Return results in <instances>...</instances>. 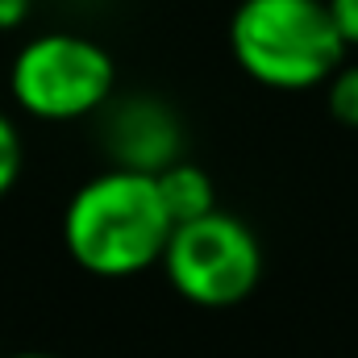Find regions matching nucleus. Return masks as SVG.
Instances as JSON below:
<instances>
[{
    "label": "nucleus",
    "instance_id": "obj_1",
    "mask_svg": "<svg viewBox=\"0 0 358 358\" xmlns=\"http://www.w3.org/2000/svg\"><path fill=\"white\" fill-rule=\"evenodd\" d=\"M176 217L159 192V176L134 167H108L63 208V246L84 271L100 279H125L163 263Z\"/></svg>",
    "mask_w": 358,
    "mask_h": 358
},
{
    "label": "nucleus",
    "instance_id": "obj_2",
    "mask_svg": "<svg viewBox=\"0 0 358 358\" xmlns=\"http://www.w3.org/2000/svg\"><path fill=\"white\" fill-rule=\"evenodd\" d=\"M234 63L263 88H321L342 63L346 42L325 0H242L229 17Z\"/></svg>",
    "mask_w": 358,
    "mask_h": 358
},
{
    "label": "nucleus",
    "instance_id": "obj_3",
    "mask_svg": "<svg viewBox=\"0 0 358 358\" xmlns=\"http://www.w3.org/2000/svg\"><path fill=\"white\" fill-rule=\"evenodd\" d=\"M117 88L113 55L84 34H38L29 38L8 67L13 104L34 121H84L100 113Z\"/></svg>",
    "mask_w": 358,
    "mask_h": 358
},
{
    "label": "nucleus",
    "instance_id": "obj_4",
    "mask_svg": "<svg viewBox=\"0 0 358 358\" xmlns=\"http://www.w3.org/2000/svg\"><path fill=\"white\" fill-rule=\"evenodd\" d=\"M163 271L179 296L200 308L242 304L263 279V246L234 213H204L179 221L163 250Z\"/></svg>",
    "mask_w": 358,
    "mask_h": 358
},
{
    "label": "nucleus",
    "instance_id": "obj_5",
    "mask_svg": "<svg viewBox=\"0 0 358 358\" xmlns=\"http://www.w3.org/2000/svg\"><path fill=\"white\" fill-rule=\"evenodd\" d=\"M113 167H134V171H150L159 176L163 167H171L179 159V121L176 113L155 100V96H134L125 104L113 108L108 129H104Z\"/></svg>",
    "mask_w": 358,
    "mask_h": 358
},
{
    "label": "nucleus",
    "instance_id": "obj_6",
    "mask_svg": "<svg viewBox=\"0 0 358 358\" xmlns=\"http://www.w3.org/2000/svg\"><path fill=\"white\" fill-rule=\"evenodd\" d=\"M159 192H163L176 225L179 221H192V217H204V213L217 208V187H213L208 171L196 167V163H183V159H176L171 167L159 171Z\"/></svg>",
    "mask_w": 358,
    "mask_h": 358
},
{
    "label": "nucleus",
    "instance_id": "obj_7",
    "mask_svg": "<svg viewBox=\"0 0 358 358\" xmlns=\"http://www.w3.org/2000/svg\"><path fill=\"white\" fill-rule=\"evenodd\" d=\"M325 104L329 117L346 129H358V63H342L325 80Z\"/></svg>",
    "mask_w": 358,
    "mask_h": 358
},
{
    "label": "nucleus",
    "instance_id": "obj_8",
    "mask_svg": "<svg viewBox=\"0 0 358 358\" xmlns=\"http://www.w3.org/2000/svg\"><path fill=\"white\" fill-rule=\"evenodd\" d=\"M21 167H25V146H21V129L17 121L0 108V200L13 192V183L21 179Z\"/></svg>",
    "mask_w": 358,
    "mask_h": 358
},
{
    "label": "nucleus",
    "instance_id": "obj_9",
    "mask_svg": "<svg viewBox=\"0 0 358 358\" xmlns=\"http://www.w3.org/2000/svg\"><path fill=\"white\" fill-rule=\"evenodd\" d=\"M329 4V17L342 34L346 46H358V0H325Z\"/></svg>",
    "mask_w": 358,
    "mask_h": 358
},
{
    "label": "nucleus",
    "instance_id": "obj_10",
    "mask_svg": "<svg viewBox=\"0 0 358 358\" xmlns=\"http://www.w3.org/2000/svg\"><path fill=\"white\" fill-rule=\"evenodd\" d=\"M29 8H34V0H0V34L25 25L29 21Z\"/></svg>",
    "mask_w": 358,
    "mask_h": 358
},
{
    "label": "nucleus",
    "instance_id": "obj_11",
    "mask_svg": "<svg viewBox=\"0 0 358 358\" xmlns=\"http://www.w3.org/2000/svg\"><path fill=\"white\" fill-rule=\"evenodd\" d=\"M8 358H59V355H46V350H25V355H8Z\"/></svg>",
    "mask_w": 358,
    "mask_h": 358
}]
</instances>
